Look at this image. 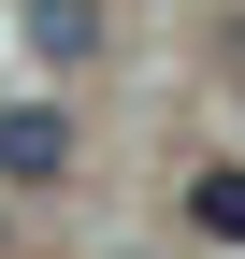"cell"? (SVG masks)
Segmentation results:
<instances>
[{
	"instance_id": "cell-2",
	"label": "cell",
	"mask_w": 245,
	"mask_h": 259,
	"mask_svg": "<svg viewBox=\"0 0 245 259\" xmlns=\"http://www.w3.org/2000/svg\"><path fill=\"white\" fill-rule=\"evenodd\" d=\"M29 58H44V72H72V58H101V0H29Z\"/></svg>"
},
{
	"instance_id": "cell-1",
	"label": "cell",
	"mask_w": 245,
	"mask_h": 259,
	"mask_svg": "<svg viewBox=\"0 0 245 259\" xmlns=\"http://www.w3.org/2000/svg\"><path fill=\"white\" fill-rule=\"evenodd\" d=\"M72 173V115L29 87V101H0V187H58Z\"/></svg>"
},
{
	"instance_id": "cell-3",
	"label": "cell",
	"mask_w": 245,
	"mask_h": 259,
	"mask_svg": "<svg viewBox=\"0 0 245 259\" xmlns=\"http://www.w3.org/2000/svg\"><path fill=\"white\" fill-rule=\"evenodd\" d=\"M188 231H217V245H245V173H202V187H188Z\"/></svg>"
}]
</instances>
